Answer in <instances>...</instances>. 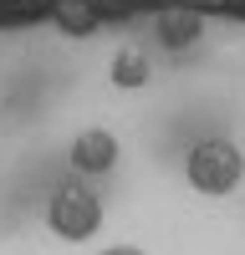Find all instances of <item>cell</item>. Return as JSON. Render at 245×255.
<instances>
[{
  "label": "cell",
  "instance_id": "6da1fadb",
  "mask_svg": "<svg viewBox=\"0 0 245 255\" xmlns=\"http://www.w3.org/2000/svg\"><path fill=\"white\" fill-rule=\"evenodd\" d=\"M184 179H189L199 194H230V189L245 179V153L230 143V138H199L189 148V158H184Z\"/></svg>",
  "mask_w": 245,
  "mask_h": 255
},
{
  "label": "cell",
  "instance_id": "7a4b0ae2",
  "mask_svg": "<svg viewBox=\"0 0 245 255\" xmlns=\"http://www.w3.org/2000/svg\"><path fill=\"white\" fill-rule=\"evenodd\" d=\"M46 225H51V235L56 240H92L97 230H102V199L92 194V189H82V184H61L51 204H46Z\"/></svg>",
  "mask_w": 245,
  "mask_h": 255
},
{
  "label": "cell",
  "instance_id": "3957f363",
  "mask_svg": "<svg viewBox=\"0 0 245 255\" xmlns=\"http://www.w3.org/2000/svg\"><path fill=\"white\" fill-rule=\"evenodd\" d=\"M118 163V138L108 128H87V133L72 138V168L77 174H108Z\"/></svg>",
  "mask_w": 245,
  "mask_h": 255
},
{
  "label": "cell",
  "instance_id": "277c9868",
  "mask_svg": "<svg viewBox=\"0 0 245 255\" xmlns=\"http://www.w3.org/2000/svg\"><path fill=\"white\" fill-rule=\"evenodd\" d=\"M113 82L118 87H143L148 82V56L143 51H118L113 56Z\"/></svg>",
  "mask_w": 245,
  "mask_h": 255
},
{
  "label": "cell",
  "instance_id": "5b68a950",
  "mask_svg": "<svg viewBox=\"0 0 245 255\" xmlns=\"http://www.w3.org/2000/svg\"><path fill=\"white\" fill-rule=\"evenodd\" d=\"M61 26H67V31H92V10L72 0V5H61Z\"/></svg>",
  "mask_w": 245,
  "mask_h": 255
},
{
  "label": "cell",
  "instance_id": "8992f818",
  "mask_svg": "<svg viewBox=\"0 0 245 255\" xmlns=\"http://www.w3.org/2000/svg\"><path fill=\"white\" fill-rule=\"evenodd\" d=\"M102 255H143V250H138V245H108Z\"/></svg>",
  "mask_w": 245,
  "mask_h": 255
}]
</instances>
